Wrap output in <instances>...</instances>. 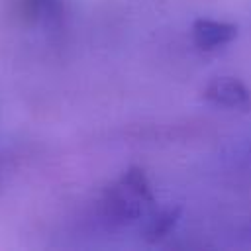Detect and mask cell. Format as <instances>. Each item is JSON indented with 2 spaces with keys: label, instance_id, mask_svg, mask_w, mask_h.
Returning a JSON list of instances; mask_svg holds the SVG:
<instances>
[{
  "label": "cell",
  "instance_id": "6da1fadb",
  "mask_svg": "<svg viewBox=\"0 0 251 251\" xmlns=\"http://www.w3.org/2000/svg\"><path fill=\"white\" fill-rule=\"evenodd\" d=\"M155 196L143 169L129 167L112 182L102 196V214L110 224L127 226L145 220L153 210Z\"/></svg>",
  "mask_w": 251,
  "mask_h": 251
},
{
  "label": "cell",
  "instance_id": "7a4b0ae2",
  "mask_svg": "<svg viewBox=\"0 0 251 251\" xmlns=\"http://www.w3.org/2000/svg\"><path fill=\"white\" fill-rule=\"evenodd\" d=\"M204 98L216 106L247 112L251 110V90L233 76H216L204 88Z\"/></svg>",
  "mask_w": 251,
  "mask_h": 251
},
{
  "label": "cell",
  "instance_id": "8992f818",
  "mask_svg": "<svg viewBox=\"0 0 251 251\" xmlns=\"http://www.w3.org/2000/svg\"><path fill=\"white\" fill-rule=\"evenodd\" d=\"M243 237H245L247 241H251V226H249V227L245 229V233H243Z\"/></svg>",
  "mask_w": 251,
  "mask_h": 251
},
{
  "label": "cell",
  "instance_id": "3957f363",
  "mask_svg": "<svg viewBox=\"0 0 251 251\" xmlns=\"http://www.w3.org/2000/svg\"><path fill=\"white\" fill-rule=\"evenodd\" d=\"M192 41L198 49L210 51L220 45H226L237 37V25L229 22H218V20H208L200 18L192 24Z\"/></svg>",
  "mask_w": 251,
  "mask_h": 251
},
{
  "label": "cell",
  "instance_id": "277c9868",
  "mask_svg": "<svg viewBox=\"0 0 251 251\" xmlns=\"http://www.w3.org/2000/svg\"><path fill=\"white\" fill-rule=\"evenodd\" d=\"M180 212H182L180 206H169V208H163L157 212H149L145 218L143 229H141L143 239L147 243H157L163 237H167L178 224Z\"/></svg>",
  "mask_w": 251,
  "mask_h": 251
},
{
  "label": "cell",
  "instance_id": "5b68a950",
  "mask_svg": "<svg viewBox=\"0 0 251 251\" xmlns=\"http://www.w3.org/2000/svg\"><path fill=\"white\" fill-rule=\"evenodd\" d=\"M20 14L27 22H43V20H55L61 16L63 0H18Z\"/></svg>",
  "mask_w": 251,
  "mask_h": 251
}]
</instances>
